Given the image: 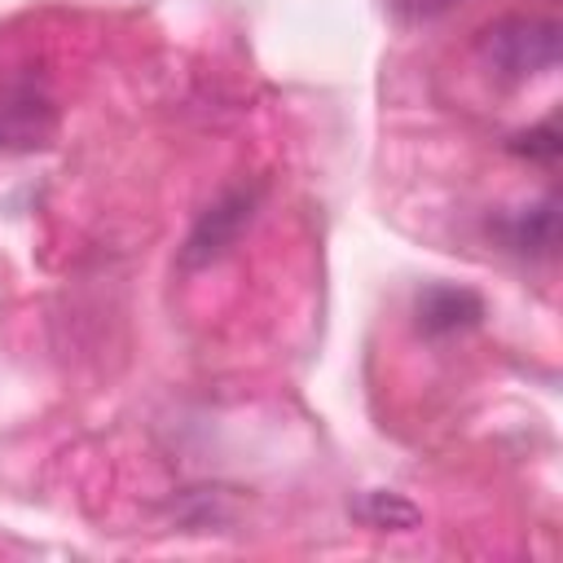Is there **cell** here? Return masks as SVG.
I'll return each mask as SVG.
<instances>
[{"label":"cell","mask_w":563,"mask_h":563,"mask_svg":"<svg viewBox=\"0 0 563 563\" xmlns=\"http://www.w3.org/2000/svg\"><path fill=\"white\" fill-rule=\"evenodd\" d=\"M479 57L493 75L523 84L559 62V22L550 18H506L479 35Z\"/></svg>","instance_id":"cell-1"},{"label":"cell","mask_w":563,"mask_h":563,"mask_svg":"<svg viewBox=\"0 0 563 563\" xmlns=\"http://www.w3.org/2000/svg\"><path fill=\"white\" fill-rule=\"evenodd\" d=\"M510 150H515V154H523V158H541V163H554V158H559V119L550 114L541 128H532V132L515 136V141H510Z\"/></svg>","instance_id":"cell-3"},{"label":"cell","mask_w":563,"mask_h":563,"mask_svg":"<svg viewBox=\"0 0 563 563\" xmlns=\"http://www.w3.org/2000/svg\"><path fill=\"white\" fill-rule=\"evenodd\" d=\"M391 4H396V13H400L405 22H427V18L449 13V9L462 4V0H391Z\"/></svg>","instance_id":"cell-5"},{"label":"cell","mask_w":563,"mask_h":563,"mask_svg":"<svg viewBox=\"0 0 563 563\" xmlns=\"http://www.w3.org/2000/svg\"><path fill=\"white\" fill-rule=\"evenodd\" d=\"M413 317H418L422 334H457V330H466V325H475L484 317V299L475 290H466V286L435 282V286L418 290Z\"/></svg>","instance_id":"cell-2"},{"label":"cell","mask_w":563,"mask_h":563,"mask_svg":"<svg viewBox=\"0 0 563 563\" xmlns=\"http://www.w3.org/2000/svg\"><path fill=\"white\" fill-rule=\"evenodd\" d=\"M361 515L369 519V523H387V528H409L418 515H413V506H405L396 493H369L365 497V506H361Z\"/></svg>","instance_id":"cell-4"}]
</instances>
